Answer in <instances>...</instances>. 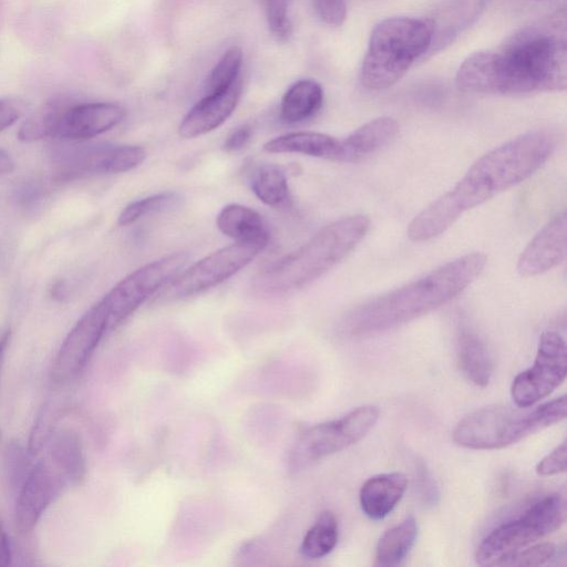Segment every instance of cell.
<instances>
[{
  "mask_svg": "<svg viewBox=\"0 0 567 567\" xmlns=\"http://www.w3.org/2000/svg\"><path fill=\"white\" fill-rule=\"evenodd\" d=\"M321 85L311 79L292 83L285 92L279 107L281 121L288 124L303 122L312 117L322 106Z\"/></svg>",
  "mask_w": 567,
  "mask_h": 567,
  "instance_id": "23",
  "label": "cell"
},
{
  "mask_svg": "<svg viewBox=\"0 0 567 567\" xmlns=\"http://www.w3.org/2000/svg\"><path fill=\"white\" fill-rule=\"evenodd\" d=\"M566 502L559 493L547 494L532 503L518 517L505 522L486 535L475 551L481 565L534 544L557 530L565 522Z\"/></svg>",
  "mask_w": 567,
  "mask_h": 567,
  "instance_id": "7",
  "label": "cell"
},
{
  "mask_svg": "<svg viewBox=\"0 0 567 567\" xmlns=\"http://www.w3.org/2000/svg\"><path fill=\"white\" fill-rule=\"evenodd\" d=\"M66 485L71 483L65 472L45 454L22 483L14 509L16 528L30 533Z\"/></svg>",
  "mask_w": 567,
  "mask_h": 567,
  "instance_id": "13",
  "label": "cell"
},
{
  "mask_svg": "<svg viewBox=\"0 0 567 567\" xmlns=\"http://www.w3.org/2000/svg\"><path fill=\"white\" fill-rule=\"evenodd\" d=\"M241 66V49L236 45L227 49L207 76L206 93L220 92L231 87L240 79Z\"/></svg>",
  "mask_w": 567,
  "mask_h": 567,
  "instance_id": "29",
  "label": "cell"
},
{
  "mask_svg": "<svg viewBox=\"0 0 567 567\" xmlns=\"http://www.w3.org/2000/svg\"><path fill=\"white\" fill-rule=\"evenodd\" d=\"M566 411L565 395L528 408L505 404L481 408L455 425L453 440L471 450L503 449L560 422Z\"/></svg>",
  "mask_w": 567,
  "mask_h": 567,
  "instance_id": "5",
  "label": "cell"
},
{
  "mask_svg": "<svg viewBox=\"0 0 567 567\" xmlns=\"http://www.w3.org/2000/svg\"><path fill=\"white\" fill-rule=\"evenodd\" d=\"M567 348L564 338L555 331L542 333L534 363L519 372L511 385V395L517 406L528 408L548 396L565 380Z\"/></svg>",
  "mask_w": 567,
  "mask_h": 567,
  "instance_id": "10",
  "label": "cell"
},
{
  "mask_svg": "<svg viewBox=\"0 0 567 567\" xmlns=\"http://www.w3.org/2000/svg\"><path fill=\"white\" fill-rule=\"evenodd\" d=\"M567 251V215L555 216L530 240L517 261L523 277L544 274L564 261Z\"/></svg>",
  "mask_w": 567,
  "mask_h": 567,
  "instance_id": "14",
  "label": "cell"
},
{
  "mask_svg": "<svg viewBox=\"0 0 567 567\" xmlns=\"http://www.w3.org/2000/svg\"><path fill=\"white\" fill-rule=\"evenodd\" d=\"M416 537L417 524L413 516L390 527L377 544L374 565L388 567L400 565L414 546Z\"/></svg>",
  "mask_w": 567,
  "mask_h": 567,
  "instance_id": "24",
  "label": "cell"
},
{
  "mask_svg": "<svg viewBox=\"0 0 567 567\" xmlns=\"http://www.w3.org/2000/svg\"><path fill=\"white\" fill-rule=\"evenodd\" d=\"M399 123L390 116H381L358 127L340 140L338 162H359L391 143L399 133Z\"/></svg>",
  "mask_w": 567,
  "mask_h": 567,
  "instance_id": "18",
  "label": "cell"
},
{
  "mask_svg": "<svg viewBox=\"0 0 567 567\" xmlns=\"http://www.w3.org/2000/svg\"><path fill=\"white\" fill-rule=\"evenodd\" d=\"M369 226L370 220L364 215L332 221L298 249L266 268L256 280L258 288L268 293H287L308 286L349 255Z\"/></svg>",
  "mask_w": 567,
  "mask_h": 567,
  "instance_id": "4",
  "label": "cell"
},
{
  "mask_svg": "<svg viewBox=\"0 0 567 567\" xmlns=\"http://www.w3.org/2000/svg\"><path fill=\"white\" fill-rule=\"evenodd\" d=\"M125 110L111 102H72L64 111L54 137L87 140L118 125Z\"/></svg>",
  "mask_w": 567,
  "mask_h": 567,
  "instance_id": "15",
  "label": "cell"
},
{
  "mask_svg": "<svg viewBox=\"0 0 567 567\" xmlns=\"http://www.w3.org/2000/svg\"><path fill=\"white\" fill-rule=\"evenodd\" d=\"M566 54V13L560 9L518 30L498 50L467 56L456 72V86L503 95L563 91Z\"/></svg>",
  "mask_w": 567,
  "mask_h": 567,
  "instance_id": "1",
  "label": "cell"
},
{
  "mask_svg": "<svg viewBox=\"0 0 567 567\" xmlns=\"http://www.w3.org/2000/svg\"><path fill=\"white\" fill-rule=\"evenodd\" d=\"M313 8L322 22L331 27H339L347 17L343 0H312Z\"/></svg>",
  "mask_w": 567,
  "mask_h": 567,
  "instance_id": "33",
  "label": "cell"
},
{
  "mask_svg": "<svg viewBox=\"0 0 567 567\" xmlns=\"http://www.w3.org/2000/svg\"><path fill=\"white\" fill-rule=\"evenodd\" d=\"M408 488V478L399 472L369 477L361 486L359 502L365 516L373 520L386 517Z\"/></svg>",
  "mask_w": 567,
  "mask_h": 567,
  "instance_id": "19",
  "label": "cell"
},
{
  "mask_svg": "<svg viewBox=\"0 0 567 567\" xmlns=\"http://www.w3.org/2000/svg\"><path fill=\"white\" fill-rule=\"evenodd\" d=\"M48 414V408H43L33 425L29 442V451L33 455L41 451L49 435Z\"/></svg>",
  "mask_w": 567,
  "mask_h": 567,
  "instance_id": "36",
  "label": "cell"
},
{
  "mask_svg": "<svg viewBox=\"0 0 567 567\" xmlns=\"http://www.w3.org/2000/svg\"><path fill=\"white\" fill-rule=\"evenodd\" d=\"M3 349H4V342L0 341V365H1V360H2V355H3Z\"/></svg>",
  "mask_w": 567,
  "mask_h": 567,
  "instance_id": "40",
  "label": "cell"
},
{
  "mask_svg": "<svg viewBox=\"0 0 567 567\" xmlns=\"http://www.w3.org/2000/svg\"><path fill=\"white\" fill-rule=\"evenodd\" d=\"M378 419L377 406L361 405L339 419L307 427L298 435L290 450V471L298 472L358 443L371 431Z\"/></svg>",
  "mask_w": 567,
  "mask_h": 567,
  "instance_id": "8",
  "label": "cell"
},
{
  "mask_svg": "<svg viewBox=\"0 0 567 567\" xmlns=\"http://www.w3.org/2000/svg\"><path fill=\"white\" fill-rule=\"evenodd\" d=\"M107 330L109 312L101 299L78 320L64 338L52 364V380L60 384L73 380L86 365Z\"/></svg>",
  "mask_w": 567,
  "mask_h": 567,
  "instance_id": "12",
  "label": "cell"
},
{
  "mask_svg": "<svg viewBox=\"0 0 567 567\" xmlns=\"http://www.w3.org/2000/svg\"><path fill=\"white\" fill-rule=\"evenodd\" d=\"M434 22L430 19L394 17L379 22L369 39L360 78L370 90L396 83L416 59L433 44Z\"/></svg>",
  "mask_w": 567,
  "mask_h": 567,
  "instance_id": "6",
  "label": "cell"
},
{
  "mask_svg": "<svg viewBox=\"0 0 567 567\" xmlns=\"http://www.w3.org/2000/svg\"><path fill=\"white\" fill-rule=\"evenodd\" d=\"M252 136V130L245 124L235 128L225 140L224 148L227 152H236L244 148Z\"/></svg>",
  "mask_w": 567,
  "mask_h": 567,
  "instance_id": "37",
  "label": "cell"
},
{
  "mask_svg": "<svg viewBox=\"0 0 567 567\" xmlns=\"http://www.w3.org/2000/svg\"><path fill=\"white\" fill-rule=\"evenodd\" d=\"M13 168V159L6 151L0 148V175L11 173Z\"/></svg>",
  "mask_w": 567,
  "mask_h": 567,
  "instance_id": "39",
  "label": "cell"
},
{
  "mask_svg": "<svg viewBox=\"0 0 567 567\" xmlns=\"http://www.w3.org/2000/svg\"><path fill=\"white\" fill-rule=\"evenodd\" d=\"M220 233L235 243L250 244L265 249L269 243V230L262 216L240 204L225 206L216 218Z\"/></svg>",
  "mask_w": 567,
  "mask_h": 567,
  "instance_id": "20",
  "label": "cell"
},
{
  "mask_svg": "<svg viewBox=\"0 0 567 567\" xmlns=\"http://www.w3.org/2000/svg\"><path fill=\"white\" fill-rule=\"evenodd\" d=\"M241 78L229 89L206 93L183 117L178 134L183 138H194L219 127L235 111L241 95Z\"/></svg>",
  "mask_w": 567,
  "mask_h": 567,
  "instance_id": "16",
  "label": "cell"
},
{
  "mask_svg": "<svg viewBox=\"0 0 567 567\" xmlns=\"http://www.w3.org/2000/svg\"><path fill=\"white\" fill-rule=\"evenodd\" d=\"M146 157L137 145H94L75 152V174H117L137 167Z\"/></svg>",
  "mask_w": 567,
  "mask_h": 567,
  "instance_id": "17",
  "label": "cell"
},
{
  "mask_svg": "<svg viewBox=\"0 0 567 567\" xmlns=\"http://www.w3.org/2000/svg\"><path fill=\"white\" fill-rule=\"evenodd\" d=\"M175 193L151 195L126 205L118 215L117 223L127 226L153 213L163 212L178 202Z\"/></svg>",
  "mask_w": 567,
  "mask_h": 567,
  "instance_id": "30",
  "label": "cell"
},
{
  "mask_svg": "<svg viewBox=\"0 0 567 567\" xmlns=\"http://www.w3.org/2000/svg\"><path fill=\"white\" fill-rule=\"evenodd\" d=\"M188 255L174 252L153 260L120 280L103 298L109 330L124 322L159 288L168 285L186 266Z\"/></svg>",
  "mask_w": 567,
  "mask_h": 567,
  "instance_id": "9",
  "label": "cell"
},
{
  "mask_svg": "<svg viewBox=\"0 0 567 567\" xmlns=\"http://www.w3.org/2000/svg\"><path fill=\"white\" fill-rule=\"evenodd\" d=\"M262 250L243 243L223 247L183 269L168 284L166 295L173 299L198 295L234 276Z\"/></svg>",
  "mask_w": 567,
  "mask_h": 567,
  "instance_id": "11",
  "label": "cell"
},
{
  "mask_svg": "<svg viewBox=\"0 0 567 567\" xmlns=\"http://www.w3.org/2000/svg\"><path fill=\"white\" fill-rule=\"evenodd\" d=\"M460 369L473 384L486 386L493 374V362L485 343L473 331L461 329L456 339Z\"/></svg>",
  "mask_w": 567,
  "mask_h": 567,
  "instance_id": "22",
  "label": "cell"
},
{
  "mask_svg": "<svg viewBox=\"0 0 567 567\" xmlns=\"http://www.w3.org/2000/svg\"><path fill=\"white\" fill-rule=\"evenodd\" d=\"M47 454L66 473L71 485H78L85 475V460L79 436L71 430L53 435Z\"/></svg>",
  "mask_w": 567,
  "mask_h": 567,
  "instance_id": "26",
  "label": "cell"
},
{
  "mask_svg": "<svg viewBox=\"0 0 567 567\" xmlns=\"http://www.w3.org/2000/svg\"><path fill=\"white\" fill-rule=\"evenodd\" d=\"M251 189L264 204L275 208H287L291 194L285 172L277 165H262L251 178Z\"/></svg>",
  "mask_w": 567,
  "mask_h": 567,
  "instance_id": "27",
  "label": "cell"
},
{
  "mask_svg": "<svg viewBox=\"0 0 567 567\" xmlns=\"http://www.w3.org/2000/svg\"><path fill=\"white\" fill-rule=\"evenodd\" d=\"M11 559L10 544L0 517V566L9 565Z\"/></svg>",
  "mask_w": 567,
  "mask_h": 567,
  "instance_id": "38",
  "label": "cell"
},
{
  "mask_svg": "<svg viewBox=\"0 0 567 567\" xmlns=\"http://www.w3.org/2000/svg\"><path fill=\"white\" fill-rule=\"evenodd\" d=\"M338 535V520L334 514L324 511L306 533L300 551L310 559L324 557L336 547Z\"/></svg>",
  "mask_w": 567,
  "mask_h": 567,
  "instance_id": "28",
  "label": "cell"
},
{
  "mask_svg": "<svg viewBox=\"0 0 567 567\" xmlns=\"http://www.w3.org/2000/svg\"><path fill=\"white\" fill-rule=\"evenodd\" d=\"M556 554V546L553 543L544 542L526 546L505 554L489 565L492 566H540L549 561Z\"/></svg>",
  "mask_w": 567,
  "mask_h": 567,
  "instance_id": "31",
  "label": "cell"
},
{
  "mask_svg": "<svg viewBox=\"0 0 567 567\" xmlns=\"http://www.w3.org/2000/svg\"><path fill=\"white\" fill-rule=\"evenodd\" d=\"M25 104L19 99H0V131L16 123L24 113Z\"/></svg>",
  "mask_w": 567,
  "mask_h": 567,
  "instance_id": "35",
  "label": "cell"
},
{
  "mask_svg": "<svg viewBox=\"0 0 567 567\" xmlns=\"http://www.w3.org/2000/svg\"><path fill=\"white\" fill-rule=\"evenodd\" d=\"M264 150L272 154L296 153L338 161L340 140L319 132H291L268 141Z\"/></svg>",
  "mask_w": 567,
  "mask_h": 567,
  "instance_id": "21",
  "label": "cell"
},
{
  "mask_svg": "<svg viewBox=\"0 0 567 567\" xmlns=\"http://www.w3.org/2000/svg\"><path fill=\"white\" fill-rule=\"evenodd\" d=\"M268 28L278 41H287L292 32L290 0H261Z\"/></svg>",
  "mask_w": 567,
  "mask_h": 567,
  "instance_id": "32",
  "label": "cell"
},
{
  "mask_svg": "<svg viewBox=\"0 0 567 567\" xmlns=\"http://www.w3.org/2000/svg\"><path fill=\"white\" fill-rule=\"evenodd\" d=\"M555 136L548 131L519 135L480 157L444 195L417 214L408 227L413 241L432 239L465 212L523 182L551 155Z\"/></svg>",
  "mask_w": 567,
  "mask_h": 567,
  "instance_id": "2",
  "label": "cell"
},
{
  "mask_svg": "<svg viewBox=\"0 0 567 567\" xmlns=\"http://www.w3.org/2000/svg\"><path fill=\"white\" fill-rule=\"evenodd\" d=\"M72 103L66 97H54L34 110L20 126L17 136L23 143H32L44 137H54L61 117Z\"/></svg>",
  "mask_w": 567,
  "mask_h": 567,
  "instance_id": "25",
  "label": "cell"
},
{
  "mask_svg": "<svg viewBox=\"0 0 567 567\" xmlns=\"http://www.w3.org/2000/svg\"><path fill=\"white\" fill-rule=\"evenodd\" d=\"M566 467L567 446L564 441L537 463L536 472L540 476H550L566 472Z\"/></svg>",
  "mask_w": 567,
  "mask_h": 567,
  "instance_id": "34",
  "label": "cell"
},
{
  "mask_svg": "<svg viewBox=\"0 0 567 567\" xmlns=\"http://www.w3.org/2000/svg\"><path fill=\"white\" fill-rule=\"evenodd\" d=\"M485 265L486 256L482 252L449 261L415 281L357 307L344 318L343 330L352 337H369L410 322L461 293Z\"/></svg>",
  "mask_w": 567,
  "mask_h": 567,
  "instance_id": "3",
  "label": "cell"
}]
</instances>
